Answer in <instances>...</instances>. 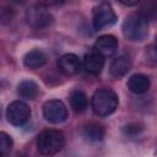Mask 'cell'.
<instances>
[{"label": "cell", "mask_w": 157, "mask_h": 157, "mask_svg": "<svg viewBox=\"0 0 157 157\" xmlns=\"http://www.w3.org/2000/svg\"><path fill=\"white\" fill-rule=\"evenodd\" d=\"M119 104L117 93L110 88L97 90L91 99V105L93 112L99 117H108L113 114Z\"/></svg>", "instance_id": "cell-1"}, {"label": "cell", "mask_w": 157, "mask_h": 157, "mask_svg": "<svg viewBox=\"0 0 157 157\" xmlns=\"http://www.w3.org/2000/svg\"><path fill=\"white\" fill-rule=\"evenodd\" d=\"M121 31L126 39L132 42H141L148 36L147 20L140 13L129 15L123 22Z\"/></svg>", "instance_id": "cell-2"}, {"label": "cell", "mask_w": 157, "mask_h": 157, "mask_svg": "<svg viewBox=\"0 0 157 157\" xmlns=\"http://www.w3.org/2000/svg\"><path fill=\"white\" fill-rule=\"evenodd\" d=\"M65 145V136L61 131L48 129L42 131L37 137V148L42 155H55L63 150Z\"/></svg>", "instance_id": "cell-3"}, {"label": "cell", "mask_w": 157, "mask_h": 157, "mask_svg": "<svg viewBox=\"0 0 157 157\" xmlns=\"http://www.w3.org/2000/svg\"><path fill=\"white\" fill-rule=\"evenodd\" d=\"M26 21L27 23L36 29H43L52 25L53 16L47 9L42 5L31 6L26 12Z\"/></svg>", "instance_id": "cell-4"}, {"label": "cell", "mask_w": 157, "mask_h": 157, "mask_svg": "<svg viewBox=\"0 0 157 157\" xmlns=\"http://www.w3.org/2000/svg\"><path fill=\"white\" fill-rule=\"evenodd\" d=\"M92 17H93V27L97 31L113 26L117 22V15L113 7L107 2L97 5L93 9Z\"/></svg>", "instance_id": "cell-5"}, {"label": "cell", "mask_w": 157, "mask_h": 157, "mask_svg": "<svg viewBox=\"0 0 157 157\" xmlns=\"http://www.w3.org/2000/svg\"><path fill=\"white\" fill-rule=\"evenodd\" d=\"M6 118L7 121L15 126L25 125L31 118V109L29 107L22 101H13L7 105L6 109Z\"/></svg>", "instance_id": "cell-6"}, {"label": "cell", "mask_w": 157, "mask_h": 157, "mask_svg": "<svg viewBox=\"0 0 157 157\" xmlns=\"http://www.w3.org/2000/svg\"><path fill=\"white\" fill-rule=\"evenodd\" d=\"M43 117L52 124H61L67 119V108L59 99L47 101L43 105Z\"/></svg>", "instance_id": "cell-7"}, {"label": "cell", "mask_w": 157, "mask_h": 157, "mask_svg": "<svg viewBox=\"0 0 157 157\" xmlns=\"http://www.w3.org/2000/svg\"><path fill=\"white\" fill-rule=\"evenodd\" d=\"M118 49V39L112 34L101 36L94 43V50L102 56H110Z\"/></svg>", "instance_id": "cell-8"}, {"label": "cell", "mask_w": 157, "mask_h": 157, "mask_svg": "<svg viewBox=\"0 0 157 157\" xmlns=\"http://www.w3.org/2000/svg\"><path fill=\"white\" fill-rule=\"evenodd\" d=\"M80 66H81V61H80L78 56L75 55V54H71V53L70 54H64L58 60L59 70L63 74L67 75V76L77 74L78 70H80Z\"/></svg>", "instance_id": "cell-9"}, {"label": "cell", "mask_w": 157, "mask_h": 157, "mask_svg": "<svg viewBox=\"0 0 157 157\" xmlns=\"http://www.w3.org/2000/svg\"><path fill=\"white\" fill-rule=\"evenodd\" d=\"M103 66H104V59L98 52L93 50V52H90L85 55V58H83V69L88 74L98 75V74H101Z\"/></svg>", "instance_id": "cell-10"}, {"label": "cell", "mask_w": 157, "mask_h": 157, "mask_svg": "<svg viewBox=\"0 0 157 157\" xmlns=\"http://www.w3.org/2000/svg\"><path fill=\"white\" fill-rule=\"evenodd\" d=\"M151 85L150 78L146 75L142 74H135L132 76H130V78L128 80V88L136 94H141L148 91Z\"/></svg>", "instance_id": "cell-11"}, {"label": "cell", "mask_w": 157, "mask_h": 157, "mask_svg": "<svg viewBox=\"0 0 157 157\" xmlns=\"http://www.w3.org/2000/svg\"><path fill=\"white\" fill-rule=\"evenodd\" d=\"M131 67V61L128 56H118L117 59H114L110 64L109 67V72L112 75V77L114 78H119L121 76H124L125 74H128V71Z\"/></svg>", "instance_id": "cell-12"}, {"label": "cell", "mask_w": 157, "mask_h": 157, "mask_svg": "<svg viewBox=\"0 0 157 157\" xmlns=\"http://www.w3.org/2000/svg\"><path fill=\"white\" fill-rule=\"evenodd\" d=\"M47 63L45 54L39 49H33L28 52L23 58V64L28 69H38L42 67Z\"/></svg>", "instance_id": "cell-13"}, {"label": "cell", "mask_w": 157, "mask_h": 157, "mask_svg": "<svg viewBox=\"0 0 157 157\" xmlns=\"http://www.w3.org/2000/svg\"><path fill=\"white\" fill-rule=\"evenodd\" d=\"M17 92L25 99H34L39 94V87L32 80H23L20 82Z\"/></svg>", "instance_id": "cell-14"}, {"label": "cell", "mask_w": 157, "mask_h": 157, "mask_svg": "<svg viewBox=\"0 0 157 157\" xmlns=\"http://www.w3.org/2000/svg\"><path fill=\"white\" fill-rule=\"evenodd\" d=\"M70 105L77 114L83 113L87 108V96L81 90H74L70 93Z\"/></svg>", "instance_id": "cell-15"}, {"label": "cell", "mask_w": 157, "mask_h": 157, "mask_svg": "<svg viewBox=\"0 0 157 157\" xmlns=\"http://www.w3.org/2000/svg\"><path fill=\"white\" fill-rule=\"evenodd\" d=\"M83 136L92 142L101 141L104 136V128L98 123H90L83 128Z\"/></svg>", "instance_id": "cell-16"}, {"label": "cell", "mask_w": 157, "mask_h": 157, "mask_svg": "<svg viewBox=\"0 0 157 157\" xmlns=\"http://www.w3.org/2000/svg\"><path fill=\"white\" fill-rule=\"evenodd\" d=\"M16 15V10L11 1L9 0H0V23L9 25L12 22Z\"/></svg>", "instance_id": "cell-17"}, {"label": "cell", "mask_w": 157, "mask_h": 157, "mask_svg": "<svg viewBox=\"0 0 157 157\" xmlns=\"http://www.w3.org/2000/svg\"><path fill=\"white\" fill-rule=\"evenodd\" d=\"M157 5L156 0H144L141 7H140V15L144 16L146 20H152L156 16Z\"/></svg>", "instance_id": "cell-18"}, {"label": "cell", "mask_w": 157, "mask_h": 157, "mask_svg": "<svg viewBox=\"0 0 157 157\" xmlns=\"http://www.w3.org/2000/svg\"><path fill=\"white\" fill-rule=\"evenodd\" d=\"M12 145H13V141L11 136L4 131H0V156L9 153L12 148Z\"/></svg>", "instance_id": "cell-19"}, {"label": "cell", "mask_w": 157, "mask_h": 157, "mask_svg": "<svg viewBox=\"0 0 157 157\" xmlns=\"http://www.w3.org/2000/svg\"><path fill=\"white\" fill-rule=\"evenodd\" d=\"M141 130H142V128H140V125H137V124H129L124 128V132L126 135H130V136L137 135Z\"/></svg>", "instance_id": "cell-20"}, {"label": "cell", "mask_w": 157, "mask_h": 157, "mask_svg": "<svg viewBox=\"0 0 157 157\" xmlns=\"http://www.w3.org/2000/svg\"><path fill=\"white\" fill-rule=\"evenodd\" d=\"M65 0H38V4L44 6V7H50V6H58L64 4Z\"/></svg>", "instance_id": "cell-21"}, {"label": "cell", "mask_w": 157, "mask_h": 157, "mask_svg": "<svg viewBox=\"0 0 157 157\" xmlns=\"http://www.w3.org/2000/svg\"><path fill=\"white\" fill-rule=\"evenodd\" d=\"M118 1L121 2L123 5H126V6H134V5L140 2V0H118Z\"/></svg>", "instance_id": "cell-22"}, {"label": "cell", "mask_w": 157, "mask_h": 157, "mask_svg": "<svg viewBox=\"0 0 157 157\" xmlns=\"http://www.w3.org/2000/svg\"><path fill=\"white\" fill-rule=\"evenodd\" d=\"M9 1H11L12 4L15 2V4H23V2H26V0H9Z\"/></svg>", "instance_id": "cell-23"}, {"label": "cell", "mask_w": 157, "mask_h": 157, "mask_svg": "<svg viewBox=\"0 0 157 157\" xmlns=\"http://www.w3.org/2000/svg\"><path fill=\"white\" fill-rule=\"evenodd\" d=\"M0 117H1V108H0Z\"/></svg>", "instance_id": "cell-24"}]
</instances>
